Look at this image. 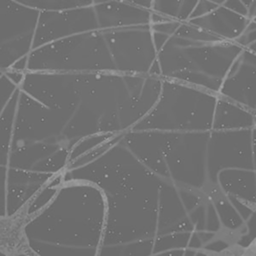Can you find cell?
I'll list each match as a JSON object with an SVG mask.
<instances>
[{
    "instance_id": "6da1fadb",
    "label": "cell",
    "mask_w": 256,
    "mask_h": 256,
    "mask_svg": "<svg viewBox=\"0 0 256 256\" xmlns=\"http://www.w3.org/2000/svg\"><path fill=\"white\" fill-rule=\"evenodd\" d=\"M148 25L97 30L56 41L16 64L20 72L148 74L156 59Z\"/></svg>"
},
{
    "instance_id": "7a4b0ae2",
    "label": "cell",
    "mask_w": 256,
    "mask_h": 256,
    "mask_svg": "<svg viewBox=\"0 0 256 256\" xmlns=\"http://www.w3.org/2000/svg\"><path fill=\"white\" fill-rule=\"evenodd\" d=\"M152 13L156 58L150 74L218 95L244 48L193 25Z\"/></svg>"
},
{
    "instance_id": "3957f363",
    "label": "cell",
    "mask_w": 256,
    "mask_h": 256,
    "mask_svg": "<svg viewBox=\"0 0 256 256\" xmlns=\"http://www.w3.org/2000/svg\"><path fill=\"white\" fill-rule=\"evenodd\" d=\"M256 19V0L198 1L186 24L234 42Z\"/></svg>"
},
{
    "instance_id": "277c9868",
    "label": "cell",
    "mask_w": 256,
    "mask_h": 256,
    "mask_svg": "<svg viewBox=\"0 0 256 256\" xmlns=\"http://www.w3.org/2000/svg\"><path fill=\"white\" fill-rule=\"evenodd\" d=\"M256 52L244 49L222 83L218 96L252 112L256 109Z\"/></svg>"
},
{
    "instance_id": "5b68a950",
    "label": "cell",
    "mask_w": 256,
    "mask_h": 256,
    "mask_svg": "<svg viewBox=\"0 0 256 256\" xmlns=\"http://www.w3.org/2000/svg\"><path fill=\"white\" fill-rule=\"evenodd\" d=\"M198 1H152L150 10L176 22H186Z\"/></svg>"
},
{
    "instance_id": "8992f818",
    "label": "cell",
    "mask_w": 256,
    "mask_h": 256,
    "mask_svg": "<svg viewBox=\"0 0 256 256\" xmlns=\"http://www.w3.org/2000/svg\"><path fill=\"white\" fill-rule=\"evenodd\" d=\"M200 196L203 200L209 202H220L225 196L220 186L212 182H208L203 184L200 190Z\"/></svg>"
},
{
    "instance_id": "52a82bcc",
    "label": "cell",
    "mask_w": 256,
    "mask_h": 256,
    "mask_svg": "<svg viewBox=\"0 0 256 256\" xmlns=\"http://www.w3.org/2000/svg\"><path fill=\"white\" fill-rule=\"evenodd\" d=\"M238 236V234L232 230H224L221 233V237H223L222 239L225 240L224 242L236 241Z\"/></svg>"
}]
</instances>
